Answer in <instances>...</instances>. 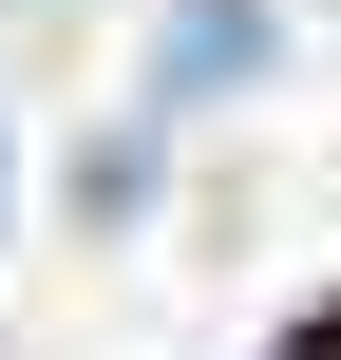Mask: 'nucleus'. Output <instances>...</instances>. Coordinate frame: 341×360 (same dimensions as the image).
Listing matches in <instances>:
<instances>
[{"label": "nucleus", "mask_w": 341, "mask_h": 360, "mask_svg": "<svg viewBox=\"0 0 341 360\" xmlns=\"http://www.w3.org/2000/svg\"><path fill=\"white\" fill-rule=\"evenodd\" d=\"M228 76H266V0H171L152 95H228Z\"/></svg>", "instance_id": "nucleus-1"}]
</instances>
